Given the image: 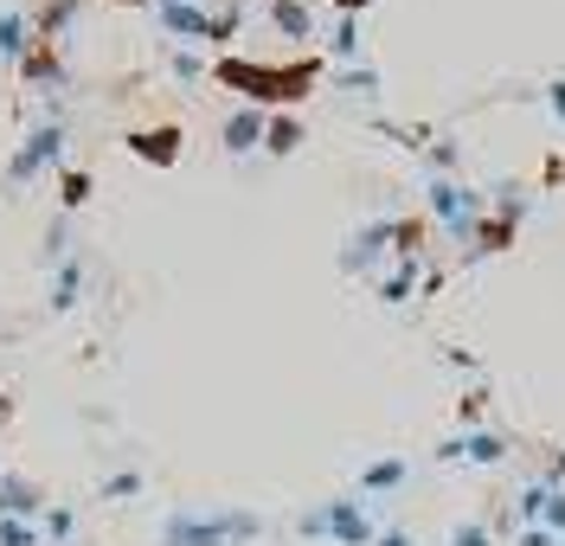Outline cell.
<instances>
[{"label": "cell", "mask_w": 565, "mask_h": 546, "mask_svg": "<svg viewBox=\"0 0 565 546\" xmlns=\"http://www.w3.org/2000/svg\"><path fill=\"white\" fill-rule=\"evenodd\" d=\"M316 58H302V65H245V58H218L212 77L218 84H232V90H245L250 104H296V97H309V84H316Z\"/></svg>", "instance_id": "1"}, {"label": "cell", "mask_w": 565, "mask_h": 546, "mask_svg": "<svg viewBox=\"0 0 565 546\" xmlns=\"http://www.w3.org/2000/svg\"><path fill=\"white\" fill-rule=\"evenodd\" d=\"M264 148H270V154H296V148H302V122H296V116H270Z\"/></svg>", "instance_id": "16"}, {"label": "cell", "mask_w": 565, "mask_h": 546, "mask_svg": "<svg viewBox=\"0 0 565 546\" xmlns=\"http://www.w3.org/2000/svg\"><path fill=\"white\" fill-rule=\"evenodd\" d=\"M514 546H559V534H546V527H521Z\"/></svg>", "instance_id": "27"}, {"label": "cell", "mask_w": 565, "mask_h": 546, "mask_svg": "<svg viewBox=\"0 0 565 546\" xmlns=\"http://www.w3.org/2000/svg\"><path fill=\"white\" fill-rule=\"evenodd\" d=\"M553 489H559V482H546V475L521 482V489H514V521H521V527H540V514H546V502H553Z\"/></svg>", "instance_id": "10"}, {"label": "cell", "mask_w": 565, "mask_h": 546, "mask_svg": "<svg viewBox=\"0 0 565 546\" xmlns=\"http://www.w3.org/2000/svg\"><path fill=\"white\" fill-rule=\"evenodd\" d=\"M482 411H489V393H462L457 418H462V425H469V431H482Z\"/></svg>", "instance_id": "20"}, {"label": "cell", "mask_w": 565, "mask_h": 546, "mask_svg": "<svg viewBox=\"0 0 565 546\" xmlns=\"http://www.w3.org/2000/svg\"><path fill=\"white\" fill-rule=\"evenodd\" d=\"M71 302H77V264H58V283H52V309H71Z\"/></svg>", "instance_id": "18"}, {"label": "cell", "mask_w": 565, "mask_h": 546, "mask_svg": "<svg viewBox=\"0 0 565 546\" xmlns=\"http://www.w3.org/2000/svg\"><path fill=\"white\" fill-rule=\"evenodd\" d=\"M84 200H90V174H77V168H71V174H65V206H84Z\"/></svg>", "instance_id": "25"}, {"label": "cell", "mask_w": 565, "mask_h": 546, "mask_svg": "<svg viewBox=\"0 0 565 546\" xmlns=\"http://www.w3.org/2000/svg\"><path fill=\"white\" fill-rule=\"evenodd\" d=\"M559 546H565V540H559Z\"/></svg>", "instance_id": "33"}, {"label": "cell", "mask_w": 565, "mask_h": 546, "mask_svg": "<svg viewBox=\"0 0 565 546\" xmlns=\"http://www.w3.org/2000/svg\"><path fill=\"white\" fill-rule=\"evenodd\" d=\"M264 129H270L264 109H238V116L225 122V148H232V154H250V148H264Z\"/></svg>", "instance_id": "9"}, {"label": "cell", "mask_w": 565, "mask_h": 546, "mask_svg": "<svg viewBox=\"0 0 565 546\" xmlns=\"http://www.w3.org/2000/svg\"><path fill=\"white\" fill-rule=\"evenodd\" d=\"M546 109L565 122V77H553V84H546Z\"/></svg>", "instance_id": "28"}, {"label": "cell", "mask_w": 565, "mask_h": 546, "mask_svg": "<svg viewBox=\"0 0 565 546\" xmlns=\"http://www.w3.org/2000/svg\"><path fill=\"white\" fill-rule=\"evenodd\" d=\"M45 534H52V540H71V508H52V514H45Z\"/></svg>", "instance_id": "26"}, {"label": "cell", "mask_w": 565, "mask_h": 546, "mask_svg": "<svg viewBox=\"0 0 565 546\" xmlns=\"http://www.w3.org/2000/svg\"><path fill=\"white\" fill-rule=\"evenodd\" d=\"M270 20H277V33H289V39H309V33H316L309 0H270Z\"/></svg>", "instance_id": "13"}, {"label": "cell", "mask_w": 565, "mask_h": 546, "mask_svg": "<svg viewBox=\"0 0 565 546\" xmlns=\"http://www.w3.org/2000/svg\"><path fill=\"white\" fill-rule=\"evenodd\" d=\"M250 534H264V521L245 508H225V514H193L180 508L168 514V527H161V546H238Z\"/></svg>", "instance_id": "2"}, {"label": "cell", "mask_w": 565, "mask_h": 546, "mask_svg": "<svg viewBox=\"0 0 565 546\" xmlns=\"http://www.w3.org/2000/svg\"><path fill=\"white\" fill-rule=\"evenodd\" d=\"M437 457H444V463H476V470H494V463L508 457V437H501V431H469V437H450Z\"/></svg>", "instance_id": "6"}, {"label": "cell", "mask_w": 565, "mask_h": 546, "mask_svg": "<svg viewBox=\"0 0 565 546\" xmlns=\"http://www.w3.org/2000/svg\"><path fill=\"white\" fill-rule=\"evenodd\" d=\"M450 546H494V534L482 521H457V527H450Z\"/></svg>", "instance_id": "19"}, {"label": "cell", "mask_w": 565, "mask_h": 546, "mask_svg": "<svg viewBox=\"0 0 565 546\" xmlns=\"http://www.w3.org/2000/svg\"><path fill=\"white\" fill-rule=\"evenodd\" d=\"M129 148H136L141 161H154V168H174V161H180V129H174V122H161V129H136Z\"/></svg>", "instance_id": "8"}, {"label": "cell", "mask_w": 565, "mask_h": 546, "mask_svg": "<svg viewBox=\"0 0 565 546\" xmlns=\"http://www.w3.org/2000/svg\"><path fill=\"white\" fill-rule=\"evenodd\" d=\"M373 546H412V534H405V527H386V534H380Z\"/></svg>", "instance_id": "30"}, {"label": "cell", "mask_w": 565, "mask_h": 546, "mask_svg": "<svg viewBox=\"0 0 565 546\" xmlns=\"http://www.w3.org/2000/svg\"><path fill=\"white\" fill-rule=\"evenodd\" d=\"M424 206H430V218L450 225L457 245H469V232H476V218H482V200H476L462 181H450V174H437V181L424 186Z\"/></svg>", "instance_id": "4"}, {"label": "cell", "mask_w": 565, "mask_h": 546, "mask_svg": "<svg viewBox=\"0 0 565 546\" xmlns=\"http://www.w3.org/2000/svg\"><path fill=\"white\" fill-rule=\"evenodd\" d=\"M20 514H45L33 482H0V521H20Z\"/></svg>", "instance_id": "14"}, {"label": "cell", "mask_w": 565, "mask_h": 546, "mask_svg": "<svg viewBox=\"0 0 565 546\" xmlns=\"http://www.w3.org/2000/svg\"><path fill=\"white\" fill-rule=\"evenodd\" d=\"M334 7H341V13H348V20H353V13H360V7H366V0H334Z\"/></svg>", "instance_id": "31"}, {"label": "cell", "mask_w": 565, "mask_h": 546, "mask_svg": "<svg viewBox=\"0 0 565 546\" xmlns=\"http://www.w3.org/2000/svg\"><path fill=\"white\" fill-rule=\"evenodd\" d=\"M412 290H418V257H398V270L380 283V296H386V302H405Z\"/></svg>", "instance_id": "17"}, {"label": "cell", "mask_w": 565, "mask_h": 546, "mask_svg": "<svg viewBox=\"0 0 565 546\" xmlns=\"http://www.w3.org/2000/svg\"><path fill=\"white\" fill-rule=\"evenodd\" d=\"M58 148H65V129H58V122L33 129L26 148H20V161H13V181H26V174H39V168H52V161H58Z\"/></svg>", "instance_id": "7"}, {"label": "cell", "mask_w": 565, "mask_h": 546, "mask_svg": "<svg viewBox=\"0 0 565 546\" xmlns=\"http://www.w3.org/2000/svg\"><path fill=\"white\" fill-rule=\"evenodd\" d=\"M514 225H521V200H501L494 213L476 218V232H469V245H462V251H469V257L508 251V245H514Z\"/></svg>", "instance_id": "5"}, {"label": "cell", "mask_w": 565, "mask_h": 546, "mask_svg": "<svg viewBox=\"0 0 565 546\" xmlns=\"http://www.w3.org/2000/svg\"><path fill=\"white\" fill-rule=\"evenodd\" d=\"M174 72H180V77H200V72H206V65H200L193 52H174Z\"/></svg>", "instance_id": "29"}, {"label": "cell", "mask_w": 565, "mask_h": 546, "mask_svg": "<svg viewBox=\"0 0 565 546\" xmlns=\"http://www.w3.org/2000/svg\"><path fill=\"white\" fill-rule=\"evenodd\" d=\"M0 546H39V527H26V521H0Z\"/></svg>", "instance_id": "22"}, {"label": "cell", "mask_w": 565, "mask_h": 546, "mask_svg": "<svg viewBox=\"0 0 565 546\" xmlns=\"http://www.w3.org/2000/svg\"><path fill=\"white\" fill-rule=\"evenodd\" d=\"M296 534H302V540H334V546H373L380 540L366 502H353V495H334V502L309 508L302 521H296Z\"/></svg>", "instance_id": "3"}, {"label": "cell", "mask_w": 565, "mask_h": 546, "mask_svg": "<svg viewBox=\"0 0 565 546\" xmlns=\"http://www.w3.org/2000/svg\"><path fill=\"white\" fill-rule=\"evenodd\" d=\"M122 495H141V475L136 470H122V475H109V482H104V502H122Z\"/></svg>", "instance_id": "21"}, {"label": "cell", "mask_w": 565, "mask_h": 546, "mask_svg": "<svg viewBox=\"0 0 565 546\" xmlns=\"http://www.w3.org/2000/svg\"><path fill=\"white\" fill-rule=\"evenodd\" d=\"M161 26L174 39H212V13L193 0V7H161Z\"/></svg>", "instance_id": "12"}, {"label": "cell", "mask_w": 565, "mask_h": 546, "mask_svg": "<svg viewBox=\"0 0 565 546\" xmlns=\"http://www.w3.org/2000/svg\"><path fill=\"white\" fill-rule=\"evenodd\" d=\"M334 52H341V58H353V52H360V26H353L348 13H341V26H334Z\"/></svg>", "instance_id": "24"}, {"label": "cell", "mask_w": 565, "mask_h": 546, "mask_svg": "<svg viewBox=\"0 0 565 546\" xmlns=\"http://www.w3.org/2000/svg\"><path fill=\"white\" fill-rule=\"evenodd\" d=\"M33 52V20L26 13H0V58H26Z\"/></svg>", "instance_id": "15"}, {"label": "cell", "mask_w": 565, "mask_h": 546, "mask_svg": "<svg viewBox=\"0 0 565 546\" xmlns=\"http://www.w3.org/2000/svg\"><path fill=\"white\" fill-rule=\"evenodd\" d=\"M540 527L565 540V489H553V502H546V514H540Z\"/></svg>", "instance_id": "23"}, {"label": "cell", "mask_w": 565, "mask_h": 546, "mask_svg": "<svg viewBox=\"0 0 565 546\" xmlns=\"http://www.w3.org/2000/svg\"><path fill=\"white\" fill-rule=\"evenodd\" d=\"M405 457H380V463H366L360 470V495H392V489H405Z\"/></svg>", "instance_id": "11"}, {"label": "cell", "mask_w": 565, "mask_h": 546, "mask_svg": "<svg viewBox=\"0 0 565 546\" xmlns=\"http://www.w3.org/2000/svg\"><path fill=\"white\" fill-rule=\"evenodd\" d=\"M161 7H193V0H161Z\"/></svg>", "instance_id": "32"}]
</instances>
